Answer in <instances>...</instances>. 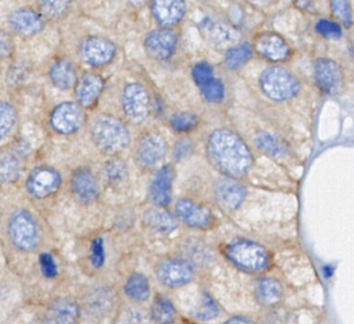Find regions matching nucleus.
Listing matches in <instances>:
<instances>
[{"label": "nucleus", "instance_id": "bb28decb", "mask_svg": "<svg viewBox=\"0 0 354 324\" xmlns=\"http://www.w3.org/2000/svg\"><path fill=\"white\" fill-rule=\"evenodd\" d=\"M146 224L159 233H171L177 228V219L169 212L152 210L145 216Z\"/></svg>", "mask_w": 354, "mask_h": 324}, {"label": "nucleus", "instance_id": "c03bdc74", "mask_svg": "<svg viewBox=\"0 0 354 324\" xmlns=\"http://www.w3.org/2000/svg\"><path fill=\"white\" fill-rule=\"evenodd\" d=\"M295 3L301 10L312 12L314 10V0H295Z\"/></svg>", "mask_w": 354, "mask_h": 324}, {"label": "nucleus", "instance_id": "e433bc0d", "mask_svg": "<svg viewBox=\"0 0 354 324\" xmlns=\"http://www.w3.org/2000/svg\"><path fill=\"white\" fill-rule=\"evenodd\" d=\"M171 127L179 132L192 130L198 124V118L190 112H181L175 114L171 120Z\"/></svg>", "mask_w": 354, "mask_h": 324}, {"label": "nucleus", "instance_id": "6ab92c4d", "mask_svg": "<svg viewBox=\"0 0 354 324\" xmlns=\"http://www.w3.org/2000/svg\"><path fill=\"white\" fill-rule=\"evenodd\" d=\"M71 189L75 197L84 203H92L98 195V183L88 168H80L72 174Z\"/></svg>", "mask_w": 354, "mask_h": 324}, {"label": "nucleus", "instance_id": "7c9ffc66", "mask_svg": "<svg viewBox=\"0 0 354 324\" xmlns=\"http://www.w3.org/2000/svg\"><path fill=\"white\" fill-rule=\"evenodd\" d=\"M18 120V112L13 104L0 101V141L7 138Z\"/></svg>", "mask_w": 354, "mask_h": 324}, {"label": "nucleus", "instance_id": "09e8293b", "mask_svg": "<svg viewBox=\"0 0 354 324\" xmlns=\"http://www.w3.org/2000/svg\"><path fill=\"white\" fill-rule=\"evenodd\" d=\"M171 324H174V323H171Z\"/></svg>", "mask_w": 354, "mask_h": 324}, {"label": "nucleus", "instance_id": "f03ea898", "mask_svg": "<svg viewBox=\"0 0 354 324\" xmlns=\"http://www.w3.org/2000/svg\"><path fill=\"white\" fill-rule=\"evenodd\" d=\"M91 134L95 145L105 153H119L129 145V132L125 125L106 114H101L93 120Z\"/></svg>", "mask_w": 354, "mask_h": 324}, {"label": "nucleus", "instance_id": "72a5a7b5", "mask_svg": "<svg viewBox=\"0 0 354 324\" xmlns=\"http://www.w3.org/2000/svg\"><path fill=\"white\" fill-rule=\"evenodd\" d=\"M203 97L211 103H219L225 97V87L219 79L213 77L206 84L201 87Z\"/></svg>", "mask_w": 354, "mask_h": 324}, {"label": "nucleus", "instance_id": "4468645a", "mask_svg": "<svg viewBox=\"0 0 354 324\" xmlns=\"http://www.w3.org/2000/svg\"><path fill=\"white\" fill-rule=\"evenodd\" d=\"M10 27L22 37H32L44 29L45 23L40 14L30 8H18L8 19Z\"/></svg>", "mask_w": 354, "mask_h": 324}, {"label": "nucleus", "instance_id": "1a4fd4ad", "mask_svg": "<svg viewBox=\"0 0 354 324\" xmlns=\"http://www.w3.org/2000/svg\"><path fill=\"white\" fill-rule=\"evenodd\" d=\"M201 30L205 39L221 49H230L236 46L240 39V33L231 25L218 22L213 19L206 18L200 24Z\"/></svg>", "mask_w": 354, "mask_h": 324}, {"label": "nucleus", "instance_id": "aec40b11", "mask_svg": "<svg viewBox=\"0 0 354 324\" xmlns=\"http://www.w3.org/2000/svg\"><path fill=\"white\" fill-rule=\"evenodd\" d=\"M176 212L178 217L192 228H206L211 224L210 211L206 208L196 205L189 199H179L176 204Z\"/></svg>", "mask_w": 354, "mask_h": 324}, {"label": "nucleus", "instance_id": "79ce46f5", "mask_svg": "<svg viewBox=\"0 0 354 324\" xmlns=\"http://www.w3.org/2000/svg\"><path fill=\"white\" fill-rule=\"evenodd\" d=\"M91 260L95 267H101L104 263V246L101 238L95 239L91 249Z\"/></svg>", "mask_w": 354, "mask_h": 324}, {"label": "nucleus", "instance_id": "a18cd8bd", "mask_svg": "<svg viewBox=\"0 0 354 324\" xmlns=\"http://www.w3.org/2000/svg\"><path fill=\"white\" fill-rule=\"evenodd\" d=\"M223 324H252L250 320L245 319L243 317H234L227 320Z\"/></svg>", "mask_w": 354, "mask_h": 324}, {"label": "nucleus", "instance_id": "de8ad7c7", "mask_svg": "<svg viewBox=\"0 0 354 324\" xmlns=\"http://www.w3.org/2000/svg\"><path fill=\"white\" fill-rule=\"evenodd\" d=\"M259 1H262V2H270V1H272V0H259Z\"/></svg>", "mask_w": 354, "mask_h": 324}, {"label": "nucleus", "instance_id": "f3484780", "mask_svg": "<svg viewBox=\"0 0 354 324\" xmlns=\"http://www.w3.org/2000/svg\"><path fill=\"white\" fill-rule=\"evenodd\" d=\"M257 51L271 62H283L290 55V49L285 39L275 33H261L256 39Z\"/></svg>", "mask_w": 354, "mask_h": 324}, {"label": "nucleus", "instance_id": "4c0bfd02", "mask_svg": "<svg viewBox=\"0 0 354 324\" xmlns=\"http://www.w3.org/2000/svg\"><path fill=\"white\" fill-rule=\"evenodd\" d=\"M192 76L198 87H203L213 78L212 66L206 62H198L192 70Z\"/></svg>", "mask_w": 354, "mask_h": 324}, {"label": "nucleus", "instance_id": "423d86ee", "mask_svg": "<svg viewBox=\"0 0 354 324\" xmlns=\"http://www.w3.org/2000/svg\"><path fill=\"white\" fill-rule=\"evenodd\" d=\"M59 170L48 165L35 168L26 181V189L36 199H46L55 195L62 186Z\"/></svg>", "mask_w": 354, "mask_h": 324}, {"label": "nucleus", "instance_id": "7ed1b4c3", "mask_svg": "<svg viewBox=\"0 0 354 324\" xmlns=\"http://www.w3.org/2000/svg\"><path fill=\"white\" fill-rule=\"evenodd\" d=\"M8 234L12 244L24 253H30L40 242V228L30 211L18 209L13 212L8 224Z\"/></svg>", "mask_w": 354, "mask_h": 324}, {"label": "nucleus", "instance_id": "39448f33", "mask_svg": "<svg viewBox=\"0 0 354 324\" xmlns=\"http://www.w3.org/2000/svg\"><path fill=\"white\" fill-rule=\"evenodd\" d=\"M261 89L275 101L291 99L297 93L299 85L295 77L281 66H270L261 75Z\"/></svg>", "mask_w": 354, "mask_h": 324}, {"label": "nucleus", "instance_id": "a878e982", "mask_svg": "<svg viewBox=\"0 0 354 324\" xmlns=\"http://www.w3.org/2000/svg\"><path fill=\"white\" fill-rule=\"evenodd\" d=\"M21 160L11 152L0 154V184H11L21 174Z\"/></svg>", "mask_w": 354, "mask_h": 324}, {"label": "nucleus", "instance_id": "a19ab883", "mask_svg": "<svg viewBox=\"0 0 354 324\" xmlns=\"http://www.w3.org/2000/svg\"><path fill=\"white\" fill-rule=\"evenodd\" d=\"M15 50L13 37L7 31L0 29V60H8Z\"/></svg>", "mask_w": 354, "mask_h": 324}, {"label": "nucleus", "instance_id": "f8f14e48", "mask_svg": "<svg viewBox=\"0 0 354 324\" xmlns=\"http://www.w3.org/2000/svg\"><path fill=\"white\" fill-rule=\"evenodd\" d=\"M178 37L169 28L151 31L145 39V49L154 60H165L171 57L177 47Z\"/></svg>", "mask_w": 354, "mask_h": 324}, {"label": "nucleus", "instance_id": "ea45409f", "mask_svg": "<svg viewBox=\"0 0 354 324\" xmlns=\"http://www.w3.org/2000/svg\"><path fill=\"white\" fill-rule=\"evenodd\" d=\"M39 263H40L41 271L46 278H55L57 276V265L50 253H41L39 257Z\"/></svg>", "mask_w": 354, "mask_h": 324}, {"label": "nucleus", "instance_id": "2f4dec72", "mask_svg": "<svg viewBox=\"0 0 354 324\" xmlns=\"http://www.w3.org/2000/svg\"><path fill=\"white\" fill-rule=\"evenodd\" d=\"M41 10L50 19L65 16L71 6V0H38Z\"/></svg>", "mask_w": 354, "mask_h": 324}, {"label": "nucleus", "instance_id": "6e6552de", "mask_svg": "<svg viewBox=\"0 0 354 324\" xmlns=\"http://www.w3.org/2000/svg\"><path fill=\"white\" fill-rule=\"evenodd\" d=\"M123 107L130 122L140 124L150 112V97L146 89L138 83H130L124 89Z\"/></svg>", "mask_w": 354, "mask_h": 324}, {"label": "nucleus", "instance_id": "b1692460", "mask_svg": "<svg viewBox=\"0 0 354 324\" xmlns=\"http://www.w3.org/2000/svg\"><path fill=\"white\" fill-rule=\"evenodd\" d=\"M49 78L57 89L69 91L77 83L75 66L67 58H59L51 64Z\"/></svg>", "mask_w": 354, "mask_h": 324}, {"label": "nucleus", "instance_id": "9d476101", "mask_svg": "<svg viewBox=\"0 0 354 324\" xmlns=\"http://www.w3.org/2000/svg\"><path fill=\"white\" fill-rule=\"evenodd\" d=\"M80 55L82 60L90 66H104L115 57V46L105 37H90L82 42Z\"/></svg>", "mask_w": 354, "mask_h": 324}, {"label": "nucleus", "instance_id": "dca6fc26", "mask_svg": "<svg viewBox=\"0 0 354 324\" xmlns=\"http://www.w3.org/2000/svg\"><path fill=\"white\" fill-rule=\"evenodd\" d=\"M245 188L231 177L219 179L215 185V197L219 205L225 209H237L245 199Z\"/></svg>", "mask_w": 354, "mask_h": 324}, {"label": "nucleus", "instance_id": "0eeeda50", "mask_svg": "<svg viewBox=\"0 0 354 324\" xmlns=\"http://www.w3.org/2000/svg\"><path fill=\"white\" fill-rule=\"evenodd\" d=\"M82 106L73 102H63L51 111L49 123L51 128L62 135H70L80 130L84 122Z\"/></svg>", "mask_w": 354, "mask_h": 324}, {"label": "nucleus", "instance_id": "5701e85b", "mask_svg": "<svg viewBox=\"0 0 354 324\" xmlns=\"http://www.w3.org/2000/svg\"><path fill=\"white\" fill-rule=\"evenodd\" d=\"M104 82L102 77L97 74H86L78 81L76 98L82 107L91 108L96 104L103 91Z\"/></svg>", "mask_w": 354, "mask_h": 324}, {"label": "nucleus", "instance_id": "2eb2a0df", "mask_svg": "<svg viewBox=\"0 0 354 324\" xmlns=\"http://www.w3.org/2000/svg\"><path fill=\"white\" fill-rule=\"evenodd\" d=\"M167 147L158 133L151 132L140 138L136 147L138 161L144 166H154L165 157Z\"/></svg>", "mask_w": 354, "mask_h": 324}, {"label": "nucleus", "instance_id": "393cba45", "mask_svg": "<svg viewBox=\"0 0 354 324\" xmlns=\"http://www.w3.org/2000/svg\"><path fill=\"white\" fill-rule=\"evenodd\" d=\"M257 300L261 305L270 307L277 305L281 301L283 296V288L277 280L273 278H261L256 284L254 288Z\"/></svg>", "mask_w": 354, "mask_h": 324}, {"label": "nucleus", "instance_id": "cd10ccee", "mask_svg": "<svg viewBox=\"0 0 354 324\" xmlns=\"http://www.w3.org/2000/svg\"><path fill=\"white\" fill-rule=\"evenodd\" d=\"M125 293L136 301H146L150 297V284L148 278L140 273H134L125 284Z\"/></svg>", "mask_w": 354, "mask_h": 324}, {"label": "nucleus", "instance_id": "9b49d317", "mask_svg": "<svg viewBox=\"0 0 354 324\" xmlns=\"http://www.w3.org/2000/svg\"><path fill=\"white\" fill-rule=\"evenodd\" d=\"M192 265L183 260H165L157 268V278L161 284L171 288L184 286L192 280Z\"/></svg>", "mask_w": 354, "mask_h": 324}, {"label": "nucleus", "instance_id": "58836bf2", "mask_svg": "<svg viewBox=\"0 0 354 324\" xmlns=\"http://www.w3.org/2000/svg\"><path fill=\"white\" fill-rule=\"evenodd\" d=\"M316 30L326 39H339L342 35V29L337 23L329 20H320L316 24Z\"/></svg>", "mask_w": 354, "mask_h": 324}, {"label": "nucleus", "instance_id": "c9c22d12", "mask_svg": "<svg viewBox=\"0 0 354 324\" xmlns=\"http://www.w3.org/2000/svg\"><path fill=\"white\" fill-rule=\"evenodd\" d=\"M257 147L268 154L270 156H277L281 153V145H279L277 138L268 133H261L257 136L256 139Z\"/></svg>", "mask_w": 354, "mask_h": 324}, {"label": "nucleus", "instance_id": "20e7f679", "mask_svg": "<svg viewBox=\"0 0 354 324\" xmlns=\"http://www.w3.org/2000/svg\"><path fill=\"white\" fill-rule=\"evenodd\" d=\"M227 257L237 267L250 272H259L268 266V255L264 247L250 240H236L225 249Z\"/></svg>", "mask_w": 354, "mask_h": 324}, {"label": "nucleus", "instance_id": "412c9836", "mask_svg": "<svg viewBox=\"0 0 354 324\" xmlns=\"http://www.w3.org/2000/svg\"><path fill=\"white\" fill-rule=\"evenodd\" d=\"M174 182V168L165 165L155 174L150 187L152 201L160 207H165L171 201Z\"/></svg>", "mask_w": 354, "mask_h": 324}, {"label": "nucleus", "instance_id": "f257e3e1", "mask_svg": "<svg viewBox=\"0 0 354 324\" xmlns=\"http://www.w3.org/2000/svg\"><path fill=\"white\" fill-rule=\"evenodd\" d=\"M207 151L211 162L227 177H243L252 166V157L248 145L227 129H219L210 135Z\"/></svg>", "mask_w": 354, "mask_h": 324}, {"label": "nucleus", "instance_id": "4be33fe9", "mask_svg": "<svg viewBox=\"0 0 354 324\" xmlns=\"http://www.w3.org/2000/svg\"><path fill=\"white\" fill-rule=\"evenodd\" d=\"M315 79L323 91L335 93L341 81V70L333 60L320 58L315 62Z\"/></svg>", "mask_w": 354, "mask_h": 324}, {"label": "nucleus", "instance_id": "49530a36", "mask_svg": "<svg viewBox=\"0 0 354 324\" xmlns=\"http://www.w3.org/2000/svg\"><path fill=\"white\" fill-rule=\"evenodd\" d=\"M133 6H142V4L146 3L148 0H129Z\"/></svg>", "mask_w": 354, "mask_h": 324}, {"label": "nucleus", "instance_id": "a211bd4d", "mask_svg": "<svg viewBox=\"0 0 354 324\" xmlns=\"http://www.w3.org/2000/svg\"><path fill=\"white\" fill-rule=\"evenodd\" d=\"M80 318V307L70 298H59L53 301L46 313L44 324H76Z\"/></svg>", "mask_w": 354, "mask_h": 324}, {"label": "nucleus", "instance_id": "c756f323", "mask_svg": "<svg viewBox=\"0 0 354 324\" xmlns=\"http://www.w3.org/2000/svg\"><path fill=\"white\" fill-rule=\"evenodd\" d=\"M252 56V46L248 43L239 44L227 50L225 56V66L231 70H236L245 64Z\"/></svg>", "mask_w": 354, "mask_h": 324}, {"label": "nucleus", "instance_id": "37998d69", "mask_svg": "<svg viewBox=\"0 0 354 324\" xmlns=\"http://www.w3.org/2000/svg\"><path fill=\"white\" fill-rule=\"evenodd\" d=\"M106 172L111 180L120 181L125 176L126 168L123 162L115 160V161L109 162L106 168Z\"/></svg>", "mask_w": 354, "mask_h": 324}, {"label": "nucleus", "instance_id": "ddd939ff", "mask_svg": "<svg viewBox=\"0 0 354 324\" xmlns=\"http://www.w3.org/2000/svg\"><path fill=\"white\" fill-rule=\"evenodd\" d=\"M153 17L163 28H169L181 22L185 16L184 0H152Z\"/></svg>", "mask_w": 354, "mask_h": 324}, {"label": "nucleus", "instance_id": "f704fd0d", "mask_svg": "<svg viewBox=\"0 0 354 324\" xmlns=\"http://www.w3.org/2000/svg\"><path fill=\"white\" fill-rule=\"evenodd\" d=\"M330 8L333 16L345 27L352 25V10L350 0H330Z\"/></svg>", "mask_w": 354, "mask_h": 324}, {"label": "nucleus", "instance_id": "c85d7f7f", "mask_svg": "<svg viewBox=\"0 0 354 324\" xmlns=\"http://www.w3.org/2000/svg\"><path fill=\"white\" fill-rule=\"evenodd\" d=\"M153 320L158 324L174 323L176 317L173 303L163 296H157L151 307Z\"/></svg>", "mask_w": 354, "mask_h": 324}, {"label": "nucleus", "instance_id": "473e14b6", "mask_svg": "<svg viewBox=\"0 0 354 324\" xmlns=\"http://www.w3.org/2000/svg\"><path fill=\"white\" fill-rule=\"evenodd\" d=\"M218 314V307L213 300L212 297L208 294H203L200 301L196 305V309H194V317L202 320V321H208V320L217 317Z\"/></svg>", "mask_w": 354, "mask_h": 324}]
</instances>
